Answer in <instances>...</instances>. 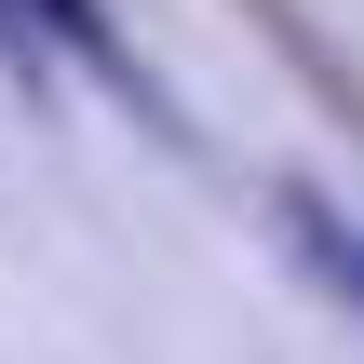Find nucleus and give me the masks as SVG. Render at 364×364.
I'll use <instances>...</instances> for the list:
<instances>
[{
    "label": "nucleus",
    "mask_w": 364,
    "mask_h": 364,
    "mask_svg": "<svg viewBox=\"0 0 364 364\" xmlns=\"http://www.w3.org/2000/svg\"><path fill=\"white\" fill-rule=\"evenodd\" d=\"M27 14H41V27H54V41L95 68V81H122V95L149 108V81H135V54H122V27H108V0H27Z\"/></svg>",
    "instance_id": "f257e3e1"
}]
</instances>
